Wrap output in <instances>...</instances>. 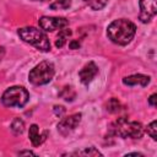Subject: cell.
<instances>
[{
	"label": "cell",
	"instance_id": "cell-1",
	"mask_svg": "<svg viewBox=\"0 0 157 157\" xmlns=\"http://www.w3.org/2000/svg\"><path fill=\"white\" fill-rule=\"evenodd\" d=\"M136 33V26L134 22L126 20V18H119L113 21L108 28H107V36L108 38L119 45H126L129 44Z\"/></svg>",
	"mask_w": 157,
	"mask_h": 157
},
{
	"label": "cell",
	"instance_id": "cell-2",
	"mask_svg": "<svg viewBox=\"0 0 157 157\" xmlns=\"http://www.w3.org/2000/svg\"><path fill=\"white\" fill-rule=\"evenodd\" d=\"M17 34L20 36V38L23 42L33 45L34 48H37L40 52H49L50 50L49 39H48L47 34L39 28L23 27V28H20L17 31Z\"/></svg>",
	"mask_w": 157,
	"mask_h": 157
},
{
	"label": "cell",
	"instance_id": "cell-3",
	"mask_svg": "<svg viewBox=\"0 0 157 157\" xmlns=\"http://www.w3.org/2000/svg\"><path fill=\"white\" fill-rule=\"evenodd\" d=\"M112 132L114 135H118L123 139L131 137V139H140L144 135V126L141 123L137 121H129L125 118L118 119L112 125Z\"/></svg>",
	"mask_w": 157,
	"mask_h": 157
},
{
	"label": "cell",
	"instance_id": "cell-4",
	"mask_svg": "<svg viewBox=\"0 0 157 157\" xmlns=\"http://www.w3.org/2000/svg\"><path fill=\"white\" fill-rule=\"evenodd\" d=\"M29 99L28 91L22 86H12L7 88L1 97V102L6 107H18L22 108Z\"/></svg>",
	"mask_w": 157,
	"mask_h": 157
},
{
	"label": "cell",
	"instance_id": "cell-5",
	"mask_svg": "<svg viewBox=\"0 0 157 157\" xmlns=\"http://www.w3.org/2000/svg\"><path fill=\"white\" fill-rule=\"evenodd\" d=\"M55 74L54 65L50 61H42L36 65L28 74V80L33 85H45L52 81Z\"/></svg>",
	"mask_w": 157,
	"mask_h": 157
},
{
	"label": "cell",
	"instance_id": "cell-6",
	"mask_svg": "<svg viewBox=\"0 0 157 157\" xmlns=\"http://www.w3.org/2000/svg\"><path fill=\"white\" fill-rule=\"evenodd\" d=\"M69 25V21L64 17H50V16H42L39 18V27L43 31L53 32L56 29H63Z\"/></svg>",
	"mask_w": 157,
	"mask_h": 157
},
{
	"label": "cell",
	"instance_id": "cell-7",
	"mask_svg": "<svg viewBox=\"0 0 157 157\" xmlns=\"http://www.w3.org/2000/svg\"><path fill=\"white\" fill-rule=\"evenodd\" d=\"M157 0H139V5H140V15H139V20L144 23H147L152 20V17L157 13V5H156Z\"/></svg>",
	"mask_w": 157,
	"mask_h": 157
},
{
	"label": "cell",
	"instance_id": "cell-8",
	"mask_svg": "<svg viewBox=\"0 0 157 157\" xmlns=\"http://www.w3.org/2000/svg\"><path fill=\"white\" fill-rule=\"evenodd\" d=\"M81 113H75L72 115H69L64 119H61L58 124V131L61 135H67L70 134L72 130L76 129V126L80 124L81 121Z\"/></svg>",
	"mask_w": 157,
	"mask_h": 157
},
{
	"label": "cell",
	"instance_id": "cell-9",
	"mask_svg": "<svg viewBox=\"0 0 157 157\" xmlns=\"http://www.w3.org/2000/svg\"><path fill=\"white\" fill-rule=\"evenodd\" d=\"M98 74V66L93 63V61H90L87 63L78 72V77H80V81L83 83V85H88Z\"/></svg>",
	"mask_w": 157,
	"mask_h": 157
},
{
	"label": "cell",
	"instance_id": "cell-10",
	"mask_svg": "<svg viewBox=\"0 0 157 157\" xmlns=\"http://www.w3.org/2000/svg\"><path fill=\"white\" fill-rule=\"evenodd\" d=\"M150 76H146V75H142V74H134V75H130V76H126L123 78V83L126 85V86H147L150 83Z\"/></svg>",
	"mask_w": 157,
	"mask_h": 157
},
{
	"label": "cell",
	"instance_id": "cell-11",
	"mask_svg": "<svg viewBox=\"0 0 157 157\" xmlns=\"http://www.w3.org/2000/svg\"><path fill=\"white\" fill-rule=\"evenodd\" d=\"M47 131H44L42 135L39 134V128L37 124H32L29 126V131H28V136H29V140L32 142L33 146H39L42 145L44 141H45V136H47Z\"/></svg>",
	"mask_w": 157,
	"mask_h": 157
},
{
	"label": "cell",
	"instance_id": "cell-12",
	"mask_svg": "<svg viewBox=\"0 0 157 157\" xmlns=\"http://www.w3.org/2000/svg\"><path fill=\"white\" fill-rule=\"evenodd\" d=\"M70 36H71V31H70L69 28H64V29H61V31L59 32V36H58L56 42H55L56 48H63V47L65 45V43H66V40H67V38H69Z\"/></svg>",
	"mask_w": 157,
	"mask_h": 157
},
{
	"label": "cell",
	"instance_id": "cell-13",
	"mask_svg": "<svg viewBox=\"0 0 157 157\" xmlns=\"http://www.w3.org/2000/svg\"><path fill=\"white\" fill-rule=\"evenodd\" d=\"M10 129L15 135H20L25 131V121L20 118H15L10 125Z\"/></svg>",
	"mask_w": 157,
	"mask_h": 157
},
{
	"label": "cell",
	"instance_id": "cell-14",
	"mask_svg": "<svg viewBox=\"0 0 157 157\" xmlns=\"http://www.w3.org/2000/svg\"><path fill=\"white\" fill-rule=\"evenodd\" d=\"M59 96H60L63 99H65L66 102H72V101L75 99V97H76V93H75V91L72 90V87L65 86V87L59 92Z\"/></svg>",
	"mask_w": 157,
	"mask_h": 157
},
{
	"label": "cell",
	"instance_id": "cell-15",
	"mask_svg": "<svg viewBox=\"0 0 157 157\" xmlns=\"http://www.w3.org/2000/svg\"><path fill=\"white\" fill-rule=\"evenodd\" d=\"M71 6V0H55L50 4L52 10H66Z\"/></svg>",
	"mask_w": 157,
	"mask_h": 157
},
{
	"label": "cell",
	"instance_id": "cell-16",
	"mask_svg": "<svg viewBox=\"0 0 157 157\" xmlns=\"http://www.w3.org/2000/svg\"><path fill=\"white\" fill-rule=\"evenodd\" d=\"M121 109V104L117 98H110L107 103V110L109 113H118Z\"/></svg>",
	"mask_w": 157,
	"mask_h": 157
},
{
	"label": "cell",
	"instance_id": "cell-17",
	"mask_svg": "<svg viewBox=\"0 0 157 157\" xmlns=\"http://www.w3.org/2000/svg\"><path fill=\"white\" fill-rule=\"evenodd\" d=\"M74 155H77V156H102V153L98 150H96L94 147H90V148H85V150L77 151Z\"/></svg>",
	"mask_w": 157,
	"mask_h": 157
},
{
	"label": "cell",
	"instance_id": "cell-18",
	"mask_svg": "<svg viewBox=\"0 0 157 157\" xmlns=\"http://www.w3.org/2000/svg\"><path fill=\"white\" fill-rule=\"evenodd\" d=\"M146 131H147V134H148L153 140H157V121H156V120L151 121V123L147 125Z\"/></svg>",
	"mask_w": 157,
	"mask_h": 157
},
{
	"label": "cell",
	"instance_id": "cell-19",
	"mask_svg": "<svg viewBox=\"0 0 157 157\" xmlns=\"http://www.w3.org/2000/svg\"><path fill=\"white\" fill-rule=\"evenodd\" d=\"M108 4V0H90V6L92 10H102Z\"/></svg>",
	"mask_w": 157,
	"mask_h": 157
},
{
	"label": "cell",
	"instance_id": "cell-20",
	"mask_svg": "<svg viewBox=\"0 0 157 157\" xmlns=\"http://www.w3.org/2000/svg\"><path fill=\"white\" fill-rule=\"evenodd\" d=\"M64 113H65V108H64L63 105H55V107H54V114L58 115L59 118L63 117Z\"/></svg>",
	"mask_w": 157,
	"mask_h": 157
},
{
	"label": "cell",
	"instance_id": "cell-21",
	"mask_svg": "<svg viewBox=\"0 0 157 157\" xmlns=\"http://www.w3.org/2000/svg\"><path fill=\"white\" fill-rule=\"evenodd\" d=\"M80 42L78 40H76V39H72L70 43H69V48L70 49H72V50H75V49H78L80 48Z\"/></svg>",
	"mask_w": 157,
	"mask_h": 157
},
{
	"label": "cell",
	"instance_id": "cell-22",
	"mask_svg": "<svg viewBox=\"0 0 157 157\" xmlns=\"http://www.w3.org/2000/svg\"><path fill=\"white\" fill-rule=\"evenodd\" d=\"M148 103H150V105H152V107H156V105H157V94H156V93H153V94L150 96Z\"/></svg>",
	"mask_w": 157,
	"mask_h": 157
},
{
	"label": "cell",
	"instance_id": "cell-23",
	"mask_svg": "<svg viewBox=\"0 0 157 157\" xmlns=\"http://www.w3.org/2000/svg\"><path fill=\"white\" fill-rule=\"evenodd\" d=\"M18 155H31V156H36V153L32 152V151H20Z\"/></svg>",
	"mask_w": 157,
	"mask_h": 157
},
{
	"label": "cell",
	"instance_id": "cell-24",
	"mask_svg": "<svg viewBox=\"0 0 157 157\" xmlns=\"http://www.w3.org/2000/svg\"><path fill=\"white\" fill-rule=\"evenodd\" d=\"M4 54H5V48L4 47H0V60L4 58Z\"/></svg>",
	"mask_w": 157,
	"mask_h": 157
},
{
	"label": "cell",
	"instance_id": "cell-25",
	"mask_svg": "<svg viewBox=\"0 0 157 157\" xmlns=\"http://www.w3.org/2000/svg\"><path fill=\"white\" fill-rule=\"evenodd\" d=\"M130 155H135V156H142V153H139V152H130V153H126V156H130Z\"/></svg>",
	"mask_w": 157,
	"mask_h": 157
},
{
	"label": "cell",
	"instance_id": "cell-26",
	"mask_svg": "<svg viewBox=\"0 0 157 157\" xmlns=\"http://www.w3.org/2000/svg\"><path fill=\"white\" fill-rule=\"evenodd\" d=\"M39 1H45V0H39Z\"/></svg>",
	"mask_w": 157,
	"mask_h": 157
},
{
	"label": "cell",
	"instance_id": "cell-27",
	"mask_svg": "<svg viewBox=\"0 0 157 157\" xmlns=\"http://www.w3.org/2000/svg\"><path fill=\"white\" fill-rule=\"evenodd\" d=\"M85 1H88V0H85Z\"/></svg>",
	"mask_w": 157,
	"mask_h": 157
}]
</instances>
